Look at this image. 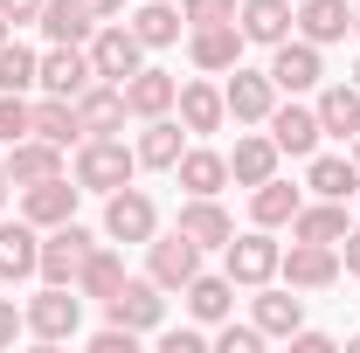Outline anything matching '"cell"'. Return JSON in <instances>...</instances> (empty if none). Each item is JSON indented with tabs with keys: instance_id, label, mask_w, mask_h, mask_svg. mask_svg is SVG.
<instances>
[{
	"instance_id": "6da1fadb",
	"label": "cell",
	"mask_w": 360,
	"mask_h": 353,
	"mask_svg": "<svg viewBox=\"0 0 360 353\" xmlns=\"http://www.w3.org/2000/svg\"><path fill=\"white\" fill-rule=\"evenodd\" d=\"M139 174V153L125 146V139H77V167H70V180L84 187V194H111V187H125V180Z\"/></svg>"
},
{
	"instance_id": "7a4b0ae2",
	"label": "cell",
	"mask_w": 360,
	"mask_h": 353,
	"mask_svg": "<svg viewBox=\"0 0 360 353\" xmlns=\"http://www.w3.org/2000/svg\"><path fill=\"white\" fill-rule=\"evenodd\" d=\"M21 312H28V333H35L42 347H63V340L84 333V291H77V284H42Z\"/></svg>"
},
{
	"instance_id": "3957f363",
	"label": "cell",
	"mask_w": 360,
	"mask_h": 353,
	"mask_svg": "<svg viewBox=\"0 0 360 353\" xmlns=\"http://www.w3.org/2000/svg\"><path fill=\"white\" fill-rule=\"evenodd\" d=\"M153 236H160V201H153L146 187H132V180L111 187V194H104V243H139V250H146Z\"/></svg>"
},
{
	"instance_id": "277c9868",
	"label": "cell",
	"mask_w": 360,
	"mask_h": 353,
	"mask_svg": "<svg viewBox=\"0 0 360 353\" xmlns=\"http://www.w3.org/2000/svg\"><path fill=\"white\" fill-rule=\"evenodd\" d=\"M277 257H284V243H270V229H243V236H229L222 243V270L236 277V291H257V284H277Z\"/></svg>"
},
{
	"instance_id": "5b68a950",
	"label": "cell",
	"mask_w": 360,
	"mask_h": 353,
	"mask_svg": "<svg viewBox=\"0 0 360 353\" xmlns=\"http://www.w3.org/2000/svg\"><path fill=\"white\" fill-rule=\"evenodd\" d=\"M104 319H111V326H132L139 340H146V333L167 326V291H160L153 277H125V284L104 298Z\"/></svg>"
},
{
	"instance_id": "8992f818",
	"label": "cell",
	"mask_w": 360,
	"mask_h": 353,
	"mask_svg": "<svg viewBox=\"0 0 360 353\" xmlns=\"http://www.w3.org/2000/svg\"><path fill=\"white\" fill-rule=\"evenodd\" d=\"M90 70L104 77V84H125L132 70H146V42H139L125 21H97V35H90Z\"/></svg>"
},
{
	"instance_id": "52a82bcc",
	"label": "cell",
	"mask_w": 360,
	"mask_h": 353,
	"mask_svg": "<svg viewBox=\"0 0 360 353\" xmlns=\"http://www.w3.org/2000/svg\"><path fill=\"white\" fill-rule=\"evenodd\" d=\"M277 277L291 291H333L340 284V243H298L291 236V250L277 257Z\"/></svg>"
},
{
	"instance_id": "ba28073f",
	"label": "cell",
	"mask_w": 360,
	"mask_h": 353,
	"mask_svg": "<svg viewBox=\"0 0 360 353\" xmlns=\"http://www.w3.org/2000/svg\"><path fill=\"white\" fill-rule=\"evenodd\" d=\"M319 77H326V56H319V42H305V35H284V42L270 49V84H277V97H305V90H319Z\"/></svg>"
},
{
	"instance_id": "9c48e42d",
	"label": "cell",
	"mask_w": 360,
	"mask_h": 353,
	"mask_svg": "<svg viewBox=\"0 0 360 353\" xmlns=\"http://www.w3.org/2000/svg\"><path fill=\"white\" fill-rule=\"evenodd\" d=\"M90 250H97V236H90L84 222L42 229V264H35V277H42V284H77V270H84Z\"/></svg>"
},
{
	"instance_id": "30bf717a",
	"label": "cell",
	"mask_w": 360,
	"mask_h": 353,
	"mask_svg": "<svg viewBox=\"0 0 360 353\" xmlns=\"http://www.w3.org/2000/svg\"><path fill=\"white\" fill-rule=\"evenodd\" d=\"M194 270H201V243H187L180 229H167V236L146 243V277H153L160 291H187Z\"/></svg>"
},
{
	"instance_id": "8fae6325",
	"label": "cell",
	"mask_w": 360,
	"mask_h": 353,
	"mask_svg": "<svg viewBox=\"0 0 360 353\" xmlns=\"http://www.w3.org/2000/svg\"><path fill=\"white\" fill-rule=\"evenodd\" d=\"M264 132L277 139V153H284V160H312L319 153V111L312 104H298V97H291V104H270V118H264Z\"/></svg>"
},
{
	"instance_id": "7c38bea8",
	"label": "cell",
	"mask_w": 360,
	"mask_h": 353,
	"mask_svg": "<svg viewBox=\"0 0 360 353\" xmlns=\"http://www.w3.org/2000/svg\"><path fill=\"white\" fill-rule=\"evenodd\" d=\"M243 28L236 21H208V28H187V56H194V70L201 77H229L236 63H243Z\"/></svg>"
},
{
	"instance_id": "4fadbf2b",
	"label": "cell",
	"mask_w": 360,
	"mask_h": 353,
	"mask_svg": "<svg viewBox=\"0 0 360 353\" xmlns=\"http://www.w3.org/2000/svg\"><path fill=\"white\" fill-rule=\"evenodd\" d=\"M77 201H84V187L70 174H49L35 187H21V215L35 222V229H63V222H77Z\"/></svg>"
},
{
	"instance_id": "5bb4252c",
	"label": "cell",
	"mask_w": 360,
	"mask_h": 353,
	"mask_svg": "<svg viewBox=\"0 0 360 353\" xmlns=\"http://www.w3.org/2000/svg\"><path fill=\"white\" fill-rule=\"evenodd\" d=\"M90 84H97V70H90V49H77V42H49L35 90H49V97H84Z\"/></svg>"
},
{
	"instance_id": "9a60e30c",
	"label": "cell",
	"mask_w": 360,
	"mask_h": 353,
	"mask_svg": "<svg viewBox=\"0 0 360 353\" xmlns=\"http://www.w3.org/2000/svg\"><path fill=\"white\" fill-rule=\"evenodd\" d=\"M222 104H229V118L236 125H264L270 118V104H277V84H270V70H229V84H222Z\"/></svg>"
},
{
	"instance_id": "2e32d148",
	"label": "cell",
	"mask_w": 360,
	"mask_h": 353,
	"mask_svg": "<svg viewBox=\"0 0 360 353\" xmlns=\"http://www.w3.org/2000/svg\"><path fill=\"white\" fill-rule=\"evenodd\" d=\"M174 111H180V125H187V139H208V132H222V125H229L222 84H208V77H187L180 97H174Z\"/></svg>"
},
{
	"instance_id": "e0dca14e",
	"label": "cell",
	"mask_w": 360,
	"mask_h": 353,
	"mask_svg": "<svg viewBox=\"0 0 360 353\" xmlns=\"http://www.w3.org/2000/svg\"><path fill=\"white\" fill-rule=\"evenodd\" d=\"M174 229L187 236V243H201V250H222L229 236H236V215H229L215 194H187L180 215H174Z\"/></svg>"
},
{
	"instance_id": "ac0fdd59",
	"label": "cell",
	"mask_w": 360,
	"mask_h": 353,
	"mask_svg": "<svg viewBox=\"0 0 360 353\" xmlns=\"http://www.w3.org/2000/svg\"><path fill=\"white\" fill-rule=\"evenodd\" d=\"M125 118H132V111H125V84H104V77H97V84L77 97V125H84V139L125 132Z\"/></svg>"
},
{
	"instance_id": "d6986e66",
	"label": "cell",
	"mask_w": 360,
	"mask_h": 353,
	"mask_svg": "<svg viewBox=\"0 0 360 353\" xmlns=\"http://www.w3.org/2000/svg\"><path fill=\"white\" fill-rule=\"evenodd\" d=\"M291 35H305V42L333 49V42H347V35H354V7H347V0H298Z\"/></svg>"
},
{
	"instance_id": "ffe728a7",
	"label": "cell",
	"mask_w": 360,
	"mask_h": 353,
	"mask_svg": "<svg viewBox=\"0 0 360 353\" xmlns=\"http://www.w3.org/2000/svg\"><path fill=\"white\" fill-rule=\"evenodd\" d=\"M42 264V229L21 215V222H0V284H21V277H35Z\"/></svg>"
},
{
	"instance_id": "44dd1931",
	"label": "cell",
	"mask_w": 360,
	"mask_h": 353,
	"mask_svg": "<svg viewBox=\"0 0 360 353\" xmlns=\"http://www.w3.org/2000/svg\"><path fill=\"white\" fill-rule=\"evenodd\" d=\"M174 97H180V77L153 70V63L125 77V111H132L139 125H146V118H167V111H174Z\"/></svg>"
},
{
	"instance_id": "7402d4cb",
	"label": "cell",
	"mask_w": 360,
	"mask_h": 353,
	"mask_svg": "<svg viewBox=\"0 0 360 353\" xmlns=\"http://www.w3.org/2000/svg\"><path fill=\"white\" fill-rule=\"evenodd\" d=\"M180 305H187V319L194 326H222L229 312H236V277H208V270H194V284L180 291Z\"/></svg>"
},
{
	"instance_id": "603a6c76",
	"label": "cell",
	"mask_w": 360,
	"mask_h": 353,
	"mask_svg": "<svg viewBox=\"0 0 360 353\" xmlns=\"http://www.w3.org/2000/svg\"><path fill=\"white\" fill-rule=\"evenodd\" d=\"M139 167H153V174H174L180 167V153H187V125H180L174 111L167 118H146V132H139Z\"/></svg>"
},
{
	"instance_id": "cb8c5ba5",
	"label": "cell",
	"mask_w": 360,
	"mask_h": 353,
	"mask_svg": "<svg viewBox=\"0 0 360 353\" xmlns=\"http://www.w3.org/2000/svg\"><path fill=\"white\" fill-rule=\"evenodd\" d=\"M250 319L264 326V340H291L298 326H305V298L284 284V291H270V284H257V298H250Z\"/></svg>"
},
{
	"instance_id": "d4e9b609",
	"label": "cell",
	"mask_w": 360,
	"mask_h": 353,
	"mask_svg": "<svg viewBox=\"0 0 360 353\" xmlns=\"http://www.w3.org/2000/svg\"><path fill=\"white\" fill-rule=\"evenodd\" d=\"M291 14H298V0H243V7H236V28H243V42L277 49L291 35Z\"/></svg>"
},
{
	"instance_id": "484cf974",
	"label": "cell",
	"mask_w": 360,
	"mask_h": 353,
	"mask_svg": "<svg viewBox=\"0 0 360 353\" xmlns=\"http://www.w3.org/2000/svg\"><path fill=\"white\" fill-rule=\"evenodd\" d=\"M0 153H7V174H14V187H35V180L63 174V146H49L42 132L14 139V146H0Z\"/></svg>"
},
{
	"instance_id": "4316f807",
	"label": "cell",
	"mask_w": 360,
	"mask_h": 353,
	"mask_svg": "<svg viewBox=\"0 0 360 353\" xmlns=\"http://www.w3.org/2000/svg\"><path fill=\"white\" fill-rule=\"evenodd\" d=\"M312 111H319V132L326 139L354 146V132H360V84H326Z\"/></svg>"
},
{
	"instance_id": "83f0119b",
	"label": "cell",
	"mask_w": 360,
	"mask_h": 353,
	"mask_svg": "<svg viewBox=\"0 0 360 353\" xmlns=\"http://www.w3.org/2000/svg\"><path fill=\"white\" fill-rule=\"evenodd\" d=\"M305 187L326 194V201H354V194H360V160H354V153H312Z\"/></svg>"
},
{
	"instance_id": "f1b7e54d",
	"label": "cell",
	"mask_w": 360,
	"mask_h": 353,
	"mask_svg": "<svg viewBox=\"0 0 360 353\" xmlns=\"http://www.w3.org/2000/svg\"><path fill=\"white\" fill-rule=\"evenodd\" d=\"M298 208H305V194H298L291 180H277V174L250 187V222H257V229H291Z\"/></svg>"
},
{
	"instance_id": "f546056e",
	"label": "cell",
	"mask_w": 360,
	"mask_h": 353,
	"mask_svg": "<svg viewBox=\"0 0 360 353\" xmlns=\"http://www.w3.org/2000/svg\"><path fill=\"white\" fill-rule=\"evenodd\" d=\"M277 160H284V153H277V139H270V132H243V139H236V153H229V180H236V187H257V180L277 174Z\"/></svg>"
},
{
	"instance_id": "4dcf8cb0",
	"label": "cell",
	"mask_w": 360,
	"mask_h": 353,
	"mask_svg": "<svg viewBox=\"0 0 360 353\" xmlns=\"http://www.w3.org/2000/svg\"><path fill=\"white\" fill-rule=\"evenodd\" d=\"M35 28H42L49 42H77L84 49L97 35V14H90L84 0H42V14H35Z\"/></svg>"
},
{
	"instance_id": "1f68e13d",
	"label": "cell",
	"mask_w": 360,
	"mask_h": 353,
	"mask_svg": "<svg viewBox=\"0 0 360 353\" xmlns=\"http://www.w3.org/2000/svg\"><path fill=\"white\" fill-rule=\"evenodd\" d=\"M174 180L187 187V194H222V187H229V153H215V146H187L180 167H174Z\"/></svg>"
},
{
	"instance_id": "d6a6232c",
	"label": "cell",
	"mask_w": 360,
	"mask_h": 353,
	"mask_svg": "<svg viewBox=\"0 0 360 353\" xmlns=\"http://www.w3.org/2000/svg\"><path fill=\"white\" fill-rule=\"evenodd\" d=\"M354 222H347V201H326V194H312L298 215H291V236L298 243H340Z\"/></svg>"
},
{
	"instance_id": "836d02e7",
	"label": "cell",
	"mask_w": 360,
	"mask_h": 353,
	"mask_svg": "<svg viewBox=\"0 0 360 353\" xmlns=\"http://www.w3.org/2000/svg\"><path fill=\"white\" fill-rule=\"evenodd\" d=\"M125 28H132L146 49H174L180 35H187V21H180V7H174V0H139V14L125 21Z\"/></svg>"
},
{
	"instance_id": "e575fe53",
	"label": "cell",
	"mask_w": 360,
	"mask_h": 353,
	"mask_svg": "<svg viewBox=\"0 0 360 353\" xmlns=\"http://www.w3.org/2000/svg\"><path fill=\"white\" fill-rule=\"evenodd\" d=\"M118 284H125V257H118L111 243H97V250H90V257H84V270H77V291L104 305V298H111Z\"/></svg>"
},
{
	"instance_id": "d590c367",
	"label": "cell",
	"mask_w": 360,
	"mask_h": 353,
	"mask_svg": "<svg viewBox=\"0 0 360 353\" xmlns=\"http://www.w3.org/2000/svg\"><path fill=\"white\" fill-rule=\"evenodd\" d=\"M35 132L49 139V146H63V153H70V146H77V139H84V125H77V97H35Z\"/></svg>"
},
{
	"instance_id": "8d00e7d4",
	"label": "cell",
	"mask_w": 360,
	"mask_h": 353,
	"mask_svg": "<svg viewBox=\"0 0 360 353\" xmlns=\"http://www.w3.org/2000/svg\"><path fill=\"white\" fill-rule=\"evenodd\" d=\"M35 77H42V56L28 42H0V90H35Z\"/></svg>"
},
{
	"instance_id": "74e56055",
	"label": "cell",
	"mask_w": 360,
	"mask_h": 353,
	"mask_svg": "<svg viewBox=\"0 0 360 353\" xmlns=\"http://www.w3.org/2000/svg\"><path fill=\"white\" fill-rule=\"evenodd\" d=\"M35 132V104H28V90H0V146H14V139Z\"/></svg>"
},
{
	"instance_id": "f35d334b",
	"label": "cell",
	"mask_w": 360,
	"mask_h": 353,
	"mask_svg": "<svg viewBox=\"0 0 360 353\" xmlns=\"http://www.w3.org/2000/svg\"><path fill=\"white\" fill-rule=\"evenodd\" d=\"M208 347H215V353H257V347H264V326H257V319H250V326H236V319H222Z\"/></svg>"
},
{
	"instance_id": "ab89813d",
	"label": "cell",
	"mask_w": 360,
	"mask_h": 353,
	"mask_svg": "<svg viewBox=\"0 0 360 353\" xmlns=\"http://www.w3.org/2000/svg\"><path fill=\"white\" fill-rule=\"evenodd\" d=\"M243 0H180V21L187 28H208V21H236Z\"/></svg>"
},
{
	"instance_id": "60d3db41",
	"label": "cell",
	"mask_w": 360,
	"mask_h": 353,
	"mask_svg": "<svg viewBox=\"0 0 360 353\" xmlns=\"http://www.w3.org/2000/svg\"><path fill=\"white\" fill-rule=\"evenodd\" d=\"M90 353H139V333H132V326H111V319H104V326L90 333Z\"/></svg>"
},
{
	"instance_id": "b9f144b4",
	"label": "cell",
	"mask_w": 360,
	"mask_h": 353,
	"mask_svg": "<svg viewBox=\"0 0 360 353\" xmlns=\"http://www.w3.org/2000/svg\"><path fill=\"white\" fill-rule=\"evenodd\" d=\"M153 340H160L167 353H201V347H208V333H201V326H160Z\"/></svg>"
},
{
	"instance_id": "7bdbcfd3",
	"label": "cell",
	"mask_w": 360,
	"mask_h": 353,
	"mask_svg": "<svg viewBox=\"0 0 360 353\" xmlns=\"http://www.w3.org/2000/svg\"><path fill=\"white\" fill-rule=\"evenodd\" d=\"M21 333H28V312L14 305V298H0V347H14Z\"/></svg>"
},
{
	"instance_id": "ee69618b",
	"label": "cell",
	"mask_w": 360,
	"mask_h": 353,
	"mask_svg": "<svg viewBox=\"0 0 360 353\" xmlns=\"http://www.w3.org/2000/svg\"><path fill=\"white\" fill-rule=\"evenodd\" d=\"M291 353H333V333H312V326H298V333H291Z\"/></svg>"
},
{
	"instance_id": "f6af8a7d",
	"label": "cell",
	"mask_w": 360,
	"mask_h": 353,
	"mask_svg": "<svg viewBox=\"0 0 360 353\" xmlns=\"http://www.w3.org/2000/svg\"><path fill=\"white\" fill-rule=\"evenodd\" d=\"M340 270H347V277H360V222L340 236Z\"/></svg>"
},
{
	"instance_id": "bcb514c9",
	"label": "cell",
	"mask_w": 360,
	"mask_h": 353,
	"mask_svg": "<svg viewBox=\"0 0 360 353\" xmlns=\"http://www.w3.org/2000/svg\"><path fill=\"white\" fill-rule=\"evenodd\" d=\"M0 14L21 28V21H35V14H42V0H0Z\"/></svg>"
},
{
	"instance_id": "7dc6e473",
	"label": "cell",
	"mask_w": 360,
	"mask_h": 353,
	"mask_svg": "<svg viewBox=\"0 0 360 353\" xmlns=\"http://www.w3.org/2000/svg\"><path fill=\"white\" fill-rule=\"evenodd\" d=\"M90 14H97V21H118V14H125V0H84Z\"/></svg>"
},
{
	"instance_id": "c3c4849f",
	"label": "cell",
	"mask_w": 360,
	"mask_h": 353,
	"mask_svg": "<svg viewBox=\"0 0 360 353\" xmlns=\"http://www.w3.org/2000/svg\"><path fill=\"white\" fill-rule=\"evenodd\" d=\"M14 194H21V187H14V174H7V153H0V208H7Z\"/></svg>"
},
{
	"instance_id": "681fc988",
	"label": "cell",
	"mask_w": 360,
	"mask_h": 353,
	"mask_svg": "<svg viewBox=\"0 0 360 353\" xmlns=\"http://www.w3.org/2000/svg\"><path fill=\"white\" fill-rule=\"evenodd\" d=\"M7 35H14V21H7V14H0V42H7Z\"/></svg>"
},
{
	"instance_id": "f907efd6",
	"label": "cell",
	"mask_w": 360,
	"mask_h": 353,
	"mask_svg": "<svg viewBox=\"0 0 360 353\" xmlns=\"http://www.w3.org/2000/svg\"><path fill=\"white\" fill-rule=\"evenodd\" d=\"M347 353H360V333H354V340H347Z\"/></svg>"
},
{
	"instance_id": "816d5d0a",
	"label": "cell",
	"mask_w": 360,
	"mask_h": 353,
	"mask_svg": "<svg viewBox=\"0 0 360 353\" xmlns=\"http://www.w3.org/2000/svg\"><path fill=\"white\" fill-rule=\"evenodd\" d=\"M347 153H354V160H360V132H354V146H347Z\"/></svg>"
},
{
	"instance_id": "f5cc1de1",
	"label": "cell",
	"mask_w": 360,
	"mask_h": 353,
	"mask_svg": "<svg viewBox=\"0 0 360 353\" xmlns=\"http://www.w3.org/2000/svg\"><path fill=\"white\" fill-rule=\"evenodd\" d=\"M354 35H360V7H354Z\"/></svg>"
},
{
	"instance_id": "db71d44e",
	"label": "cell",
	"mask_w": 360,
	"mask_h": 353,
	"mask_svg": "<svg viewBox=\"0 0 360 353\" xmlns=\"http://www.w3.org/2000/svg\"><path fill=\"white\" fill-rule=\"evenodd\" d=\"M354 84H360V63H354Z\"/></svg>"
}]
</instances>
